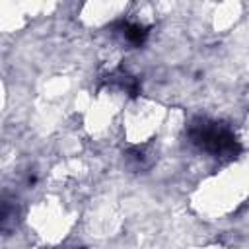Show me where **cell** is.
<instances>
[{
    "mask_svg": "<svg viewBox=\"0 0 249 249\" xmlns=\"http://www.w3.org/2000/svg\"><path fill=\"white\" fill-rule=\"evenodd\" d=\"M187 136L191 144L214 158H233L241 150L233 130L218 121L195 119L187 128Z\"/></svg>",
    "mask_w": 249,
    "mask_h": 249,
    "instance_id": "6da1fadb",
    "label": "cell"
},
{
    "mask_svg": "<svg viewBox=\"0 0 249 249\" xmlns=\"http://www.w3.org/2000/svg\"><path fill=\"white\" fill-rule=\"evenodd\" d=\"M119 33L123 35V39L128 43V45H134V47H140L146 43L148 39V29L140 23H130V21H119L117 25Z\"/></svg>",
    "mask_w": 249,
    "mask_h": 249,
    "instance_id": "7a4b0ae2",
    "label": "cell"
}]
</instances>
